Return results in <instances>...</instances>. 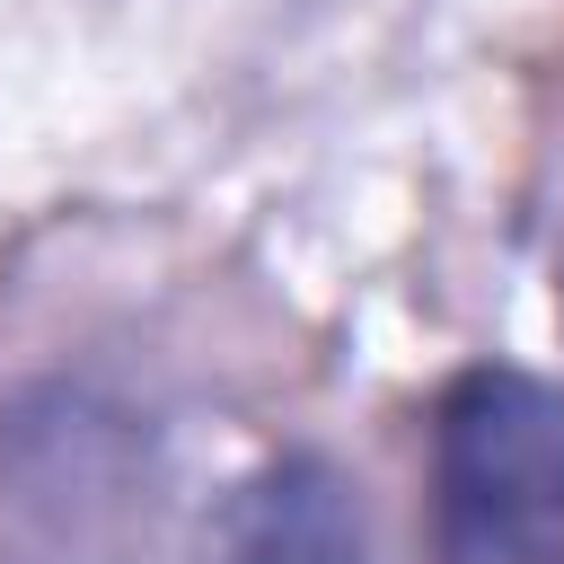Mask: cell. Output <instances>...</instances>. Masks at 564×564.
Wrapping results in <instances>:
<instances>
[{"label":"cell","mask_w":564,"mask_h":564,"mask_svg":"<svg viewBox=\"0 0 564 564\" xmlns=\"http://www.w3.org/2000/svg\"><path fill=\"white\" fill-rule=\"evenodd\" d=\"M432 564H564V388L476 361L432 397Z\"/></svg>","instance_id":"1"},{"label":"cell","mask_w":564,"mask_h":564,"mask_svg":"<svg viewBox=\"0 0 564 564\" xmlns=\"http://www.w3.org/2000/svg\"><path fill=\"white\" fill-rule=\"evenodd\" d=\"M229 564H361V520L326 467L291 458L229 502Z\"/></svg>","instance_id":"2"}]
</instances>
